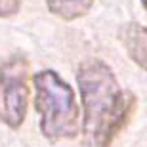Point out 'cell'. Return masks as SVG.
I'll use <instances>...</instances> for the list:
<instances>
[{"label": "cell", "instance_id": "cell-3", "mask_svg": "<svg viewBox=\"0 0 147 147\" xmlns=\"http://www.w3.org/2000/svg\"><path fill=\"white\" fill-rule=\"evenodd\" d=\"M27 65L10 61L0 69V120L10 128H19L27 115Z\"/></svg>", "mask_w": 147, "mask_h": 147}, {"label": "cell", "instance_id": "cell-6", "mask_svg": "<svg viewBox=\"0 0 147 147\" xmlns=\"http://www.w3.org/2000/svg\"><path fill=\"white\" fill-rule=\"evenodd\" d=\"M21 8V0H0V17L16 16Z\"/></svg>", "mask_w": 147, "mask_h": 147}, {"label": "cell", "instance_id": "cell-4", "mask_svg": "<svg viewBox=\"0 0 147 147\" xmlns=\"http://www.w3.org/2000/svg\"><path fill=\"white\" fill-rule=\"evenodd\" d=\"M120 42L126 48L130 59L138 67L145 69L147 63V33L145 27L140 23H126L120 31Z\"/></svg>", "mask_w": 147, "mask_h": 147}, {"label": "cell", "instance_id": "cell-2", "mask_svg": "<svg viewBox=\"0 0 147 147\" xmlns=\"http://www.w3.org/2000/svg\"><path fill=\"white\" fill-rule=\"evenodd\" d=\"M33 86L42 134L52 142L76 138L80 130V113L73 88L54 71L36 73Z\"/></svg>", "mask_w": 147, "mask_h": 147}, {"label": "cell", "instance_id": "cell-1", "mask_svg": "<svg viewBox=\"0 0 147 147\" xmlns=\"http://www.w3.org/2000/svg\"><path fill=\"white\" fill-rule=\"evenodd\" d=\"M76 82L84 107V145L111 147L122 126L130 119L134 98L122 92L111 67L99 59L80 63L76 71Z\"/></svg>", "mask_w": 147, "mask_h": 147}, {"label": "cell", "instance_id": "cell-5", "mask_svg": "<svg viewBox=\"0 0 147 147\" xmlns=\"http://www.w3.org/2000/svg\"><path fill=\"white\" fill-rule=\"evenodd\" d=\"M46 6L55 17L63 21H75L90 11L94 0H46Z\"/></svg>", "mask_w": 147, "mask_h": 147}]
</instances>
